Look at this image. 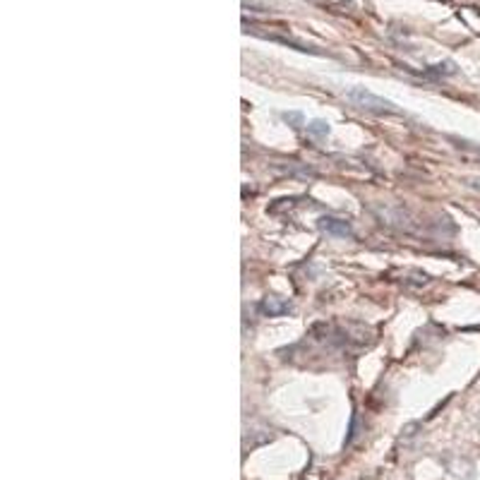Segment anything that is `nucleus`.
<instances>
[{"label": "nucleus", "mask_w": 480, "mask_h": 480, "mask_svg": "<svg viewBox=\"0 0 480 480\" xmlns=\"http://www.w3.org/2000/svg\"><path fill=\"white\" fill-rule=\"evenodd\" d=\"M346 99H351L355 106H361L365 111L372 113H399V109L392 104V101H387L382 96L372 94L365 87H351L346 92Z\"/></svg>", "instance_id": "obj_1"}, {"label": "nucleus", "mask_w": 480, "mask_h": 480, "mask_svg": "<svg viewBox=\"0 0 480 480\" xmlns=\"http://www.w3.org/2000/svg\"><path fill=\"white\" fill-rule=\"evenodd\" d=\"M319 229L325 231L327 236L334 238H353V229L346 219H336V216H322L319 219Z\"/></svg>", "instance_id": "obj_2"}, {"label": "nucleus", "mask_w": 480, "mask_h": 480, "mask_svg": "<svg viewBox=\"0 0 480 480\" xmlns=\"http://www.w3.org/2000/svg\"><path fill=\"white\" fill-rule=\"evenodd\" d=\"M259 310L265 312V315H269V318H279V315H286V312L291 310V305H288L286 301H281V298L269 296L259 303Z\"/></svg>", "instance_id": "obj_3"}, {"label": "nucleus", "mask_w": 480, "mask_h": 480, "mask_svg": "<svg viewBox=\"0 0 480 480\" xmlns=\"http://www.w3.org/2000/svg\"><path fill=\"white\" fill-rule=\"evenodd\" d=\"M308 135H310L312 140H327V135H329V123L327 120H310L308 126H305Z\"/></svg>", "instance_id": "obj_4"}, {"label": "nucleus", "mask_w": 480, "mask_h": 480, "mask_svg": "<svg viewBox=\"0 0 480 480\" xmlns=\"http://www.w3.org/2000/svg\"><path fill=\"white\" fill-rule=\"evenodd\" d=\"M284 120H286V123H291V126H293V127L308 126V123H305V118H303V113H296V111L284 113Z\"/></svg>", "instance_id": "obj_5"}]
</instances>
